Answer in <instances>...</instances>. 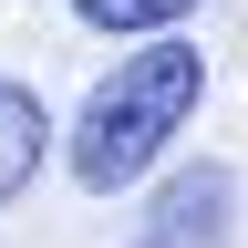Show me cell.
<instances>
[{"label":"cell","mask_w":248,"mask_h":248,"mask_svg":"<svg viewBox=\"0 0 248 248\" xmlns=\"http://www.w3.org/2000/svg\"><path fill=\"white\" fill-rule=\"evenodd\" d=\"M186 11H197V0H73V21L104 31V42H166Z\"/></svg>","instance_id":"277c9868"},{"label":"cell","mask_w":248,"mask_h":248,"mask_svg":"<svg viewBox=\"0 0 248 248\" xmlns=\"http://www.w3.org/2000/svg\"><path fill=\"white\" fill-rule=\"evenodd\" d=\"M228 238H238V176L217 155L176 166L145 197V217H135V248H228Z\"/></svg>","instance_id":"7a4b0ae2"},{"label":"cell","mask_w":248,"mask_h":248,"mask_svg":"<svg viewBox=\"0 0 248 248\" xmlns=\"http://www.w3.org/2000/svg\"><path fill=\"white\" fill-rule=\"evenodd\" d=\"M207 104V52L197 42H135L114 62L104 83L83 93L73 135H62V166H73L83 197H114V186H135L145 166H166V145L186 135V114Z\"/></svg>","instance_id":"6da1fadb"},{"label":"cell","mask_w":248,"mask_h":248,"mask_svg":"<svg viewBox=\"0 0 248 248\" xmlns=\"http://www.w3.org/2000/svg\"><path fill=\"white\" fill-rule=\"evenodd\" d=\"M42 155H52V114H42V93L0 73V207L42 176Z\"/></svg>","instance_id":"3957f363"}]
</instances>
